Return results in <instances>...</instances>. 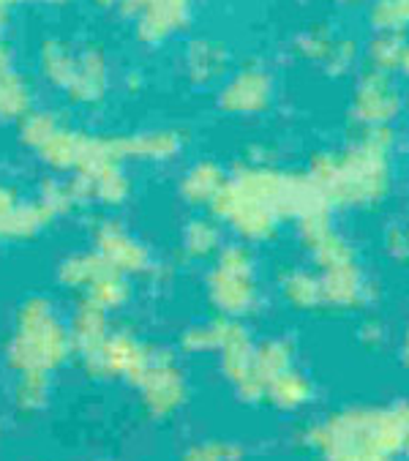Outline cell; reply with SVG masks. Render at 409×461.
I'll return each mask as SVG.
<instances>
[{
	"instance_id": "cell-10",
	"label": "cell",
	"mask_w": 409,
	"mask_h": 461,
	"mask_svg": "<svg viewBox=\"0 0 409 461\" xmlns=\"http://www.w3.org/2000/svg\"><path fill=\"white\" fill-rule=\"evenodd\" d=\"M145 412L156 420L172 418L188 402V380L169 352H156L145 377L137 383Z\"/></svg>"
},
{
	"instance_id": "cell-6",
	"label": "cell",
	"mask_w": 409,
	"mask_h": 461,
	"mask_svg": "<svg viewBox=\"0 0 409 461\" xmlns=\"http://www.w3.org/2000/svg\"><path fill=\"white\" fill-rule=\"evenodd\" d=\"M118 142L87 140L85 156L71 177L82 205L121 208L132 197V177L121 164Z\"/></svg>"
},
{
	"instance_id": "cell-31",
	"label": "cell",
	"mask_w": 409,
	"mask_h": 461,
	"mask_svg": "<svg viewBox=\"0 0 409 461\" xmlns=\"http://www.w3.org/2000/svg\"><path fill=\"white\" fill-rule=\"evenodd\" d=\"M188 66L196 79H211L224 68V50L214 41H199L191 47Z\"/></svg>"
},
{
	"instance_id": "cell-39",
	"label": "cell",
	"mask_w": 409,
	"mask_h": 461,
	"mask_svg": "<svg viewBox=\"0 0 409 461\" xmlns=\"http://www.w3.org/2000/svg\"><path fill=\"white\" fill-rule=\"evenodd\" d=\"M4 66H6V55H4V50H0V71H4Z\"/></svg>"
},
{
	"instance_id": "cell-30",
	"label": "cell",
	"mask_w": 409,
	"mask_h": 461,
	"mask_svg": "<svg viewBox=\"0 0 409 461\" xmlns=\"http://www.w3.org/2000/svg\"><path fill=\"white\" fill-rule=\"evenodd\" d=\"M404 47L406 41L401 39V33H379L368 47V60L374 63V71L387 74L390 68H398Z\"/></svg>"
},
{
	"instance_id": "cell-13",
	"label": "cell",
	"mask_w": 409,
	"mask_h": 461,
	"mask_svg": "<svg viewBox=\"0 0 409 461\" xmlns=\"http://www.w3.org/2000/svg\"><path fill=\"white\" fill-rule=\"evenodd\" d=\"M113 325H110V314L101 312L90 303H77L71 317H68V336H71V347H74V355L82 360H87L105 339L110 336Z\"/></svg>"
},
{
	"instance_id": "cell-22",
	"label": "cell",
	"mask_w": 409,
	"mask_h": 461,
	"mask_svg": "<svg viewBox=\"0 0 409 461\" xmlns=\"http://www.w3.org/2000/svg\"><path fill=\"white\" fill-rule=\"evenodd\" d=\"M295 366V347L289 339H265L257 341L254 349V377L257 385L262 388V396L270 385V380H276L281 372Z\"/></svg>"
},
{
	"instance_id": "cell-32",
	"label": "cell",
	"mask_w": 409,
	"mask_h": 461,
	"mask_svg": "<svg viewBox=\"0 0 409 461\" xmlns=\"http://www.w3.org/2000/svg\"><path fill=\"white\" fill-rule=\"evenodd\" d=\"M28 87L20 77H0V115L4 118H17L28 110Z\"/></svg>"
},
{
	"instance_id": "cell-18",
	"label": "cell",
	"mask_w": 409,
	"mask_h": 461,
	"mask_svg": "<svg viewBox=\"0 0 409 461\" xmlns=\"http://www.w3.org/2000/svg\"><path fill=\"white\" fill-rule=\"evenodd\" d=\"M224 183H227V175L219 164L199 161L180 177L177 192H180L183 203H188L194 208H199V205L211 208L214 200L219 197V192L224 189Z\"/></svg>"
},
{
	"instance_id": "cell-9",
	"label": "cell",
	"mask_w": 409,
	"mask_h": 461,
	"mask_svg": "<svg viewBox=\"0 0 409 461\" xmlns=\"http://www.w3.org/2000/svg\"><path fill=\"white\" fill-rule=\"evenodd\" d=\"M254 349H257V341L251 339L249 328L241 320L224 317V330H222L216 355L222 363L224 380L235 388L238 399L246 404L265 402L262 388L257 385V377H254Z\"/></svg>"
},
{
	"instance_id": "cell-38",
	"label": "cell",
	"mask_w": 409,
	"mask_h": 461,
	"mask_svg": "<svg viewBox=\"0 0 409 461\" xmlns=\"http://www.w3.org/2000/svg\"><path fill=\"white\" fill-rule=\"evenodd\" d=\"M398 68L404 71V74H409V44L404 47V52H401V63H398Z\"/></svg>"
},
{
	"instance_id": "cell-24",
	"label": "cell",
	"mask_w": 409,
	"mask_h": 461,
	"mask_svg": "<svg viewBox=\"0 0 409 461\" xmlns=\"http://www.w3.org/2000/svg\"><path fill=\"white\" fill-rule=\"evenodd\" d=\"M118 148L123 158L132 156L140 161H169L180 150V137L172 131H150V134H140L126 142H118Z\"/></svg>"
},
{
	"instance_id": "cell-27",
	"label": "cell",
	"mask_w": 409,
	"mask_h": 461,
	"mask_svg": "<svg viewBox=\"0 0 409 461\" xmlns=\"http://www.w3.org/2000/svg\"><path fill=\"white\" fill-rule=\"evenodd\" d=\"M58 219L60 216H68L74 213L77 208H82L79 203V194L74 189L71 180H60V177H47L41 186H39V194H36Z\"/></svg>"
},
{
	"instance_id": "cell-11",
	"label": "cell",
	"mask_w": 409,
	"mask_h": 461,
	"mask_svg": "<svg viewBox=\"0 0 409 461\" xmlns=\"http://www.w3.org/2000/svg\"><path fill=\"white\" fill-rule=\"evenodd\" d=\"M401 96L382 71H371L360 79L355 99H352V115L363 129H387V123L398 115Z\"/></svg>"
},
{
	"instance_id": "cell-34",
	"label": "cell",
	"mask_w": 409,
	"mask_h": 461,
	"mask_svg": "<svg viewBox=\"0 0 409 461\" xmlns=\"http://www.w3.org/2000/svg\"><path fill=\"white\" fill-rule=\"evenodd\" d=\"M385 251L393 262H409V227H401V224L387 227Z\"/></svg>"
},
{
	"instance_id": "cell-16",
	"label": "cell",
	"mask_w": 409,
	"mask_h": 461,
	"mask_svg": "<svg viewBox=\"0 0 409 461\" xmlns=\"http://www.w3.org/2000/svg\"><path fill=\"white\" fill-rule=\"evenodd\" d=\"M58 221V216L39 200H23L14 213L6 219V224L0 227V240H9V243H28L36 240L44 230H50Z\"/></svg>"
},
{
	"instance_id": "cell-37",
	"label": "cell",
	"mask_w": 409,
	"mask_h": 461,
	"mask_svg": "<svg viewBox=\"0 0 409 461\" xmlns=\"http://www.w3.org/2000/svg\"><path fill=\"white\" fill-rule=\"evenodd\" d=\"M401 360H404V366L409 368V322H406V330H404V336H401Z\"/></svg>"
},
{
	"instance_id": "cell-21",
	"label": "cell",
	"mask_w": 409,
	"mask_h": 461,
	"mask_svg": "<svg viewBox=\"0 0 409 461\" xmlns=\"http://www.w3.org/2000/svg\"><path fill=\"white\" fill-rule=\"evenodd\" d=\"M224 227L214 216H194L180 232V249L188 259H214L224 249Z\"/></svg>"
},
{
	"instance_id": "cell-15",
	"label": "cell",
	"mask_w": 409,
	"mask_h": 461,
	"mask_svg": "<svg viewBox=\"0 0 409 461\" xmlns=\"http://www.w3.org/2000/svg\"><path fill=\"white\" fill-rule=\"evenodd\" d=\"M270 102V79L257 68L241 71L222 94V104L230 113H259Z\"/></svg>"
},
{
	"instance_id": "cell-35",
	"label": "cell",
	"mask_w": 409,
	"mask_h": 461,
	"mask_svg": "<svg viewBox=\"0 0 409 461\" xmlns=\"http://www.w3.org/2000/svg\"><path fill=\"white\" fill-rule=\"evenodd\" d=\"M23 203V197L17 194V189L6 186V183H0V227L6 224V219L14 213V208Z\"/></svg>"
},
{
	"instance_id": "cell-14",
	"label": "cell",
	"mask_w": 409,
	"mask_h": 461,
	"mask_svg": "<svg viewBox=\"0 0 409 461\" xmlns=\"http://www.w3.org/2000/svg\"><path fill=\"white\" fill-rule=\"evenodd\" d=\"M110 270V265L101 259L93 249H79V251H71L66 254L60 262H58V285L74 295H85L101 276H105Z\"/></svg>"
},
{
	"instance_id": "cell-23",
	"label": "cell",
	"mask_w": 409,
	"mask_h": 461,
	"mask_svg": "<svg viewBox=\"0 0 409 461\" xmlns=\"http://www.w3.org/2000/svg\"><path fill=\"white\" fill-rule=\"evenodd\" d=\"M85 148H87V137H79V134H71V131H60L58 129L39 148V156L55 172H66V169H74L77 172V167H79V161L85 156Z\"/></svg>"
},
{
	"instance_id": "cell-5",
	"label": "cell",
	"mask_w": 409,
	"mask_h": 461,
	"mask_svg": "<svg viewBox=\"0 0 409 461\" xmlns=\"http://www.w3.org/2000/svg\"><path fill=\"white\" fill-rule=\"evenodd\" d=\"M204 295L219 317L241 322L262 306V287L257 279V259L251 246L241 240L224 243L204 276Z\"/></svg>"
},
{
	"instance_id": "cell-2",
	"label": "cell",
	"mask_w": 409,
	"mask_h": 461,
	"mask_svg": "<svg viewBox=\"0 0 409 461\" xmlns=\"http://www.w3.org/2000/svg\"><path fill=\"white\" fill-rule=\"evenodd\" d=\"M289 175L265 161L246 164L227 177L208 211L246 246L273 240L286 221Z\"/></svg>"
},
{
	"instance_id": "cell-8",
	"label": "cell",
	"mask_w": 409,
	"mask_h": 461,
	"mask_svg": "<svg viewBox=\"0 0 409 461\" xmlns=\"http://www.w3.org/2000/svg\"><path fill=\"white\" fill-rule=\"evenodd\" d=\"M93 251L105 259L113 270L123 276H148L156 270L153 251L142 238H137L118 219H98L93 224Z\"/></svg>"
},
{
	"instance_id": "cell-19",
	"label": "cell",
	"mask_w": 409,
	"mask_h": 461,
	"mask_svg": "<svg viewBox=\"0 0 409 461\" xmlns=\"http://www.w3.org/2000/svg\"><path fill=\"white\" fill-rule=\"evenodd\" d=\"M314 399V383L300 368H286L276 380H270L265 391V402H270L281 412H297Z\"/></svg>"
},
{
	"instance_id": "cell-40",
	"label": "cell",
	"mask_w": 409,
	"mask_h": 461,
	"mask_svg": "<svg viewBox=\"0 0 409 461\" xmlns=\"http://www.w3.org/2000/svg\"><path fill=\"white\" fill-rule=\"evenodd\" d=\"M101 461H110V458H101Z\"/></svg>"
},
{
	"instance_id": "cell-12",
	"label": "cell",
	"mask_w": 409,
	"mask_h": 461,
	"mask_svg": "<svg viewBox=\"0 0 409 461\" xmlns=\"http://www.w3.org/2000/svg\"><path fill=\"white\" fill-rule=\"evenodd\" d=\"M320 287H323V309L336 312H355L371 301V282L360 262H350L333 270H317Z\"/></svg>"
},
{
	"instance_id": "cell-33",
	"label": "cell",
	"mask_w": 409,
	"mask_h": 461,
	"mask_svg": "<svg viewBox=\"0 0 409 461\" xmlns=\"http://www.w3.org/2000/svg\"><path fill=\"white\" fill-rule=\"evenodd\" d=\"M55 131H58V126H55V121H52L50 115H31V118L23 123V140H25V145L33 148V150H39Z\"/></svg>"
},
{
	"instance_id": "cell-3",
	"label": "cell",
	"mask_w": 409,
	"mask_h": 461,
	"mask_svg": "<svg viewBox=\"0 0 409 461\" xmlns=\"http://www.w3.org/2000/svg\"><path fill=\"white\" fill-rule=\"evenodd\" d=\"M323 461H395L404 447L398 407H347L305 431Z\"/></svg>"
},
{
	"instance_id": "cell-26",
	"label": "cell",
	"mask_w": 409,
	"mask_h": 461,
	"mask_svg": "<svg viewBox=\"0 0 409 461\" xmlns=\"http://www.w3.org/2000/svg\"><path fill=\"white\" fill-rule=\"evenodd\" d=\"M222 330H224V317H214L208 322L199 325H188L180 333V349L188 355H204V352H216L219 341H222Z\"/></svg>"
},
{
	"instance_id": "cell-7",
	"label": "cell",
	"mask_w": 409,
	"mask_h": 461,
	"mask_svg": "<svg viewBox=\"0 0 409 461\" xmlns=\"http://www.w3.org/2000/svg\"><path fill=\"white\" fill-rule=\"evenodd\" d=\"M156 357V349L134 330L129 328H113L87 360H82V368L90 377L98 380H121L137 385Z\"/></svg>"
},
{
	"instance_id": "cell-20",
	"label": "cell",
	"mask_w": 409,
	"mask_h": 461,
	"mask_svg": "<svg viewBox=\"0 0 409 461\" xmlns=\"http://www.w3.org/2000/svg\"><path fill=\"white\" fill-rule=\"evenodd\" d=\"M140 4H145L140 33L148 41L167 39L188 20V0H140Z\"/></svg>"
},
{
	"instance_id": "cell-4",
	"label": "cell",
	"mask_w": 409,
	"mask_h": 461,
	"mask_svg": "<svg viewBox=\"0 0 409 461\" xmlns=\"http://www.w3.org/2000/svg\"><path fill=\"white\" fill-rule=\"evenodd\" d=\"M6 366L14 375H52L74 355L68 322L47 295H28L17 312L6 341Z\"/></svg>"
},
{
	"instance_id": "cell-17",
	"label": "cell",
	"mask_w": 409,
	"mask_h": 461,
	"mask_svg": "<svg viewBox=\"0 0 409 461\" xmlns=\"http://www.w3.org/2000/svg\"><path fill=\"white\" fill-rule=\"evenodd\" d=\"M278 293L297 312L323 309V287L314 267H286L278 273Z\"/></svg>"
},
{
	"instance_id": "cell-1",
	"label": "cell",
	"mask_w": 409,
	"mask_h": 461,
	"mask_svg": "<svg viewBox=\"0 0 409 461\" xmlns=\"http://www.w3.org/2000/svg\"><path fill=\"white\" fill-rule=\"evenodd\" d=\"M393 134L366 129L341 153H323L305 169L325 203L336 208H368L387 197L393 183Z\"/></svg>"
},
{
	"instance_id": "cell-29",
	"label": "cell",
	"mask_w": 409,
	"mask_h": 461,
	"mask_svg": "<svg viewBox=\"0 0 409 461\" xmlns=\"http://www.w3.org/2000/svg\"><path fill=\"white\" fill-rule=\"evenodd\" d=\"M180 461H243V447L227 439H202L188 445Z\"/></svg>"
},
{
	"instance_id": "cell-36",
	"label": "cell",
	"mask_w": 409,
	"mask_h": 461,
	"mask_svg": "<svg viewBox=\"0 0 409 461\" xmlns=\"http://www.w3.org/2000/svg\"><path fill=\"white\" fill-rule=\"evenodd\" d=\"M395 407H398L401 429H404V447H401V456L409 461V402H401V404H395Z\"/></svg>"
},
{
	"instance_id": "cell-28",
	"label": "cell",
	"mask_w": 409,
	"mask_h": 461,
	"mask_svg": "<svg viewBox=\"0 0 409 461\" xmlns=\"http://www.w3.org/2000/svg\"><path fill=\"white\" fill-rule=\"evenodd\" d=\"M371 23L379 33H401L409 28V0H374Z\"/></svg>"
},
{
	"instance_id": "cell-25",
	"label": "cell",
	"mask_w": 409,
	"mask_h": 461,
	"mask_svg": "<svg viewBox=\"0 0 409 461\" xmlns=\"http://www.w3.org/2000/svg\"><path fill=\"white\" fill-rule=\"evenodd\" d=\"M52 393V375H41V372H23L14 380V407L20 412H39L47 407Z\"/></svg>"
}]
</instances>
